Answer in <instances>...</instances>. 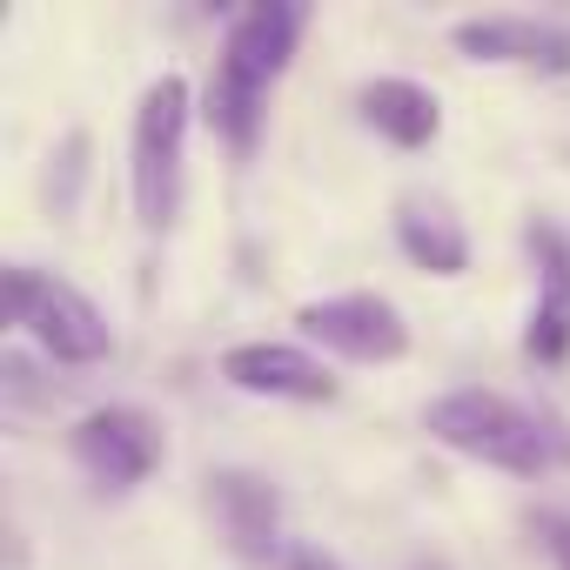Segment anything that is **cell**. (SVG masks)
<instances>
[{
  "label": "cell",
  "mask_w": 570,
  "mask_h": 570,
  "mask_svg": "<svg viewBox=\"0 0 570 570\" xmlns=\"http://www.w3.org/2000/svg\"><path fill=\"white\" fill-rule=\"evenodd\" d=\"M423 430L443 450L476 456V463L510 470V476H543L550 463H563V436L537 410L510 403L503 390H450L423 410Z\"/></svg>",
  "instance_id": "6da1fadb"
},
{
  "label": "cell",
  "mask_w": 570,
  "mask_h": 570,
  "mask_svg": "<svg viewBox=\"0 0 570 570\" xmlns=\"http://www.w3.org/2000/svg\"><path fill=\"white\" fill-rule=\"evenodd\" d=\"M543 530H550V557H557V570H570V523H563V517H550Z\"/></svg>",
  "instance_id": "5bb4252c"
},
{
  "label": "cell",
  "mask_w": 570,
  "mask_h": 570,
  "mask_svg": "<svg viewBox=\"0 0 570 570\" xmlns=\"http://www.w3.org/2000/svg\"><path fill=\"white\" fill-rule=\"evenodd\" d=\"M396 242H403V255H410L416 268H430V275H463V268H470V235H463L456 215L436 208V202H403V208H396Z\"/></svg>",
  "instance_id": "7c38bea8"
},
{
  "label": "cell",
  "mask_w": 570,
  "mask_h": 570,
  "mask_svg": "<svg viewBox=\"0 0 570 570\" xmlns=\"http://www.w3.org/2000/svg\"><path fill=\"white\" fill-rule=\"evenodd\" d=\"M410 570H450V563H443V557H423V563H410Z\"/></svg>",
  "instance_id": "9a60e30c"
},
{
  "label": "cell",
  "mask_w": 570,
  "mask_h": 570,
  "mask_svg": "<svg viewBox=\"0 0 570 570\" xmlns=\"http://www.w3.org/2000/svg\"><path fill=\"white\" fill-rule=\"evenodd\" d=\"M303 21H309V14H303V8H289V0H255V8H242V14L228 21V41H222L215 75H228V81H242V88L268 95V81L296 61Z\"/></svg>",
  "instance_id": "8992f818"
},
{
  "label": "cell",
  "mask_w": 570,
  "mask_h": 570,
  "mask_svg": "<svg viewBox=\"0 0 570 570\" xmlns=\"http://www.w3.org/2000/svg\"><path fill=\"white\" fill-rule=\"evenodd\" d=\"M222 376L242 396H275V403H330L336 396V376L296 343H235L222 356Z\"/></svg>",
  "instance_id": "52a82bcc"
},
{
  "label": "cell",
  "mask_w": 570,
  "mask_h": 570,
  "mask_svg": "<svg viewBox=\"0 0 570 570\" xmlns=\"http://www.w3.org/2000/svg\"><path fill=\"white\" fill-rule=\"evenodd\" d=\"M68 450H75V463H81L101 490H135V483H148V476H155V463L168 456L161 423H155L148 410H135V403L88 410V416L75 423Z\"/></svg>",
  "instance_id": "277c9868"
},
{
  "label": "cell",
  "mask_w": 570,
  "mask_h": 570,
  "mask_svg": "<svg viewBox=\"0 0 570 570\" xmlns=\"http://www.w3.org/2000/svg\"><path fill=\"white\" fill-rule=\"evenodd\" d=\"M208 503H215V523L235 543V557H275V543H282V497H275L268 476L215 470L208 476Z\"/></svg>",
  "instance_id": "ba28073f"
},
{
  "label": "cell",
  "mask_w": 570,
  "mask_h": 570,
  "mask_svg": "<svg viewBox=\"0 0 570 570\" xmlns=\"http://www.w3.org/2000/svg\"><path fill=\"white\" fill-rule=\"evenodd\" d=\"M8 323L28 330L55 363H75V370H81V363H101V356L115 350L108 316L75 289V282L41 275V268H28V262L8 268Z\"/></svg>",
  "instance_id": "3957f363"
},
{
  "label": "cell",
  "mask_w": 570,
  "mask_h": 570,
  "mask_svg": "<svg viewBox=\"0 0 570 570\" xmlns=\"http://www.w3.org/2000/svg\"><path fill=\"white\" fill-rule=\"evenodd\" d=\"M188 115H195V101H188V81L181 75H161L141 95V108H135V168H128V181H135V215H141L148 235H161L175 222V208H181V141H188Z\"/></svg>",
  "instance_id": "7a4b0ae2"
},
{
  "label": "cell",
  "mask_w": 570,
  "mask_h": 570,
  "mask_svg": "<svg viewBox=\"0 0 570 570\" xmlns=\"http://www.w3.org/2000/svg\"><path fill=\"white\" fill-rule=\"evenodd\" d=\"M296 330L350 363H396L410 350V323L390 296H370V289H350V296H323V303H303L296 309Z\"/></svg>",
  "instance_id": "5b68a950"
},
{
  "label": "cell",
  "mask_w": 570,
  "mask_h": 570,
  "mask_svg": "<svg viewBox=\"0 0 570 570\" xmlns=\"http://www.w3.org/2000/svg\"><path fill=\"white\" fill-rule=\"evenodd\" d=\"M537 248V309L523 330V350L537 363H563L570 356V242L557 228H530Z\"/></svg>",
  "instance_id": "9c48e42d"
},
{
  "label": "cell",
  "mask_w": 570,
  "mask_h": 570,
  "mask_svg": "<svg viewBox=\"0 0 570 570\" xmlns=\"http://www.w3.org/2000/svg\"><path fill=\"white\" fill-rule=\"evenodd\" d=\"M363 121H370L376 135H390L396 148H423V141H436L443 108H436L430 88L390 75V81H370V88H363Z\"/></svg>",
  "instance_id": "8fae6325"
},
{
  "label": "cell",
  "mask_w": 570,
  "mask_h": 570,
  "mask_svg": "<svg viewBox=\"0 0 570 570\" xmlns=\"http://www.w3.org/2000/svg\"><path fill=\"white\" fill-rule=\"evenodd\" d=\"M456 48L470 61H530V68H570V35L523 21V14H483V21H456Z\"/></svg>",
  "instance_id": "30bf717a"
},
{
  "label": "cell",
  "mask_w": 570,
  "mask_h": 570,
  "mask_svg": "<svg viewBox=\"0 0 570 570\" xmlns=\"http://www.w3.org/2000/svg\"><path fill=\"white\" fill-rule=\"evenodd\" d=\"M289 570H343V563H336L330 550H316V543H296V550H289Z\"/></svg>",
  "instance_id": "4fadbf2b"
}]
</instances>
